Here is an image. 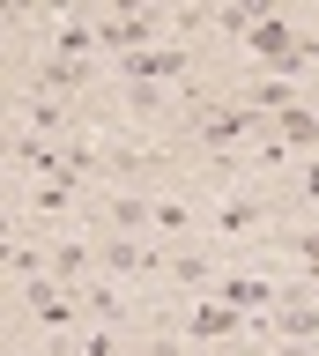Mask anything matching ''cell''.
<instances>
[{
  "label": "cell",
  "mask_w": 319,
  "mask_h": 356,
  "mask_svg": "<svg viewBox=\"0 0 319 356\" xmlns=\"http://www.w3.org/2000/svg\"><path fill=\"white\" fill-rule=\"evenodd\" d=\"M252 134H268V111H252V104H208L201 119H193V141H201V149H238Z\"/></svg>",
  "instance_id": "obj_1"
},
{
  "label": "cell",
  "mask_w": 319,
  "mask_h": 356,
  "mask_svg": "<svg viewBox=\"0 0 319 356\" xmlns=\"http://www.w3.org/2000/svg\"><path fill=\"white\" fill-rule=\"evenodd\" d=\"M245 52H260V60H268L275 74H290V67H304V38H297L290 22H275V15L245 30Z\"/></svg>",
  "instance_id": "obj_2"
},
{
  "label": "cell",
  "mask_w": 319,
  "mask_h": 356,
  "mask_svg": "<svg viewBox=\"0 0 319 356\" xmlns=\"http://www.w3.org/2000/svg\"><path fill=\"white\" fill-rule=\"evenodd\" d=\"M119 74H126V82H141V89L179 82V74H186V52H179V44H149V52H126V60H119Z\"/></svg>",
  "instance_id": "obj_3"
},
{
  "label": "cell",
  "mask_w": 319,
  "mask_h": 356,
  "mask_svg": "<svg viewBox=\"0 0 319 356\" xmlns=\"http://www.w3.org/2000/svg\"><path fill=\"white\" fill-rule=\"evenodd\" d=\"M156 30H163V15H112V22H97V44L126 60V52H149Z\"/></svg>",
  "instance_id": "obj_4"
},
{
  "label": "cell",
  "mask_w": 319,
  "mask_h": 356,
  "mask_svg": "<svg viewBox=\"0 0 319 356\" xmlns=\"http://www.w3.org/2000/svg\"><path fill=\"white\" fill-rule=\"evenodd\" d=\"M23 297H30V312H38L45 327H60V334H67V327H74V297H82V289H60L52 275H30V289H23Z\"/></svg>",
  "instance_id": "obj_5"
},
{
  "label": "cell",
  "mask_w": 319,
  "mask_h": 356,
  "mask_svg": "<svg viewBox=\"0 0 319 356\" xmlns=\"http://www.w3.org/2000/svg\"><path fill=\"white\" fill-rule=\"evenodd\" d=\"M268 134L282 141V149H319V111L312 104H290V111H275Z\"/></svg>",
  "instance_id": "obj_6"
},
{
  "label": "cell",
  "mask_w": 319,
  "mask_h": 356,
  "mask_svg": "<svg viewBox=\"0 0 319 356\" xmlns=\"http://www.w3.org/2000/svg\"><path fill=\"white\" fill-rule=\"evenodd\" d=\"M223 305H238V312H275V305H282V289H275L268 275H230V282H223Z\"/></svg>",
  "instance_id": "obj_7"
},
{
  "label": "cell",
  "mask_w": 319,
  "mask_h": 356,
  "mask_svg": "<svg viewBox=\"0 0 319 356\" xmlns=\"http://www.w3.org/2000/svg\"><path fill=\"white\" fill-rule=\"evenodd\" d=\"M186 334H193V341H215V334H238V305H201L193 319H186Z\"/></svg>",
  "instance_id": "obj_8"
},
{
  "label": "cell",
  "mask_w": 319,
  "mask_h": 356,
  "mask_svg": "<svg viewBox=\"0 0 319 356\" xmlns=\"http://www.w3.org/2000/svg\"><path fill=\"white\" fill-rule=\"evenodd\" d=\"M104 267H112V275H141V267H156V252L134 245V238H112L104 245Z\"/></svg>",
  "instance_id": "obj_9"
},
{
  "label": "cell",
  "mask_w": 319,
  "mask_h": 356,
  "mask_svg": "<svg viewBox=\"0 0 319 356\" xmlns=\"http://www.w3.org/2000/svg\"><path fill=\"white\" fill-rule=\"evenodd\" d=\"M23 119H30V134H38V141H45V134H67V111L52 104V97H30Z\"/></svg>",
  "instance_id": "obj_10"
},
{
  "label": "cell",
  "mask_w": 319,
  "mask_h": 356,
  "mask_svg": "<svg viewBox=\"0 0 319 356\" xmlns=\"http://www.w3.org/2000/svg\"><path fill=\"white\" fill-rule=\"evenodd\" d=\"M82 74H90V67H82V60H60V52H52V60H45V74H38V89H45V97H52V89H74V82H82Z\"/></svg>",
  "instance_id": "obj_11"
},
{
  "label": "cell",
  "mask_w": 319,
  "mask_h": 356,
  "mask_svg": "<svg viewBox=\"0 0 319 356\" xmlns=\"http://www.w3.org/2000/svg\"><path fill=\"white\" fill-rule=\"evenodd\" d=\"M275 327L290 334V341H304V334H319V305H282V312H275Z\"/></svg>",
  "instance_id": "obj_12"
},
{
  "label": "cell",
  "mask_w": 319,
  "mask_h": 356,
  "mask_svg": "<svg viewBox=\"0 0 319 356\" xmlns=\"http://www.w3.org/2000/svg\"><path fill=\"white\" fill-rule=\"evenodd\" d=\"M112 222H119V230H141V222H156V200H134V193H119V200H112Z\"/></svg>",
  "instance_id": "obj_13"
},
{
  "label": "cell",
  "mask_w": 319,
  "mask_h": 356,
  "mask_svg": "<svg viewBox=\"0 0 319 356\" xmlns=\"http://www.w3.org/2000/svg\"><path fill=\"white\" fill-rule=\"evenodd\" d=\"M252 222H260V208H252V200H223L215 230H223V238H238V230H252Z\"/></svg>",
  "instance_id": "obj_14"
},
{
  "label": "cell",
  "mask_w": 319,
  "mask_h": 356,
  "mask_svg": "<svg viewBox=\"0 0 319 356\" xmlns=\"http://www.w3.org/2000/svg\"><path fill=\"white\" fill-rule=\"evenodd\" d=\"M82 305H90L97 319H119V312H126V305H119V289H82Z\"/></svg>",
  "instance_id": "obj_15"
},
{
  "label": "cell",
  "mask_w": 319,
  "mask_h": 356,
  "mask_svg": "<svg viewBox=\"0 0 319 356\" xmlns=\"http://www.w3.org/2000/svg\"><path fill=\"white\" fill-rule=\"evenodd\" d=\"M52 267H60V282L82 275V245H52Z\"/></svg>",
  "instance_id": "obj_16"
},
{
  "label": "cell",
  "mask_w": 319,
  "mask_h": 356,
  "mask_svg": "<svg viewBox=\"0 0 319 356\" xmlns=\"http://www.w3.org/2000/svg\"><path fill=\"white\" fill-rule=\"evenodd\" d=\"M171 275H179V282H208V260H201V252H179V260H171Z\"/></svg>",
  "instance_id": "obj_17"
},
{
  "label": "cell",
  "mask_w": 319,
  "mask_h": 356,
  "mask_svg": "<svg viewBox=\"0 0 319 356\" xmlns=\"http://www.w3.org/2000/svg\"><path fill=\"white\" fill-rule=\"evenodd\" d=\"M156 230H186V200H156Z\"/></svg>",
  "instance_id": "obj_18"
},
{
  "label": "cell",
  "mask_w": 319,
  "mask_h": 356,
  "mask_svg": "<svg viewBox=\"0 0 319 356\" xmlns=\"http://www.w3.org/2000/svg\"><path fill=\"white\" fill-rule=\"evenodd\" d=\"M304 200H319V163H312V171H304Z\"/></svg>",
  "instance_id": "obj_19"
},
{
  "label": "cell",
  "mask_w": 319,
  "mask_h": 356,
  "mask_svg": "<svg viewBox=\"0 0 319 356\" xmlns=\"http://www.w3.org/2000/svg\"><path fill=\"white\" fill-rule=\"evenodd\" d=\"M149 356H179V341H156V349H149Z\"/></svg>",
  "instance_id": "obj_20"
}]
</instances>
